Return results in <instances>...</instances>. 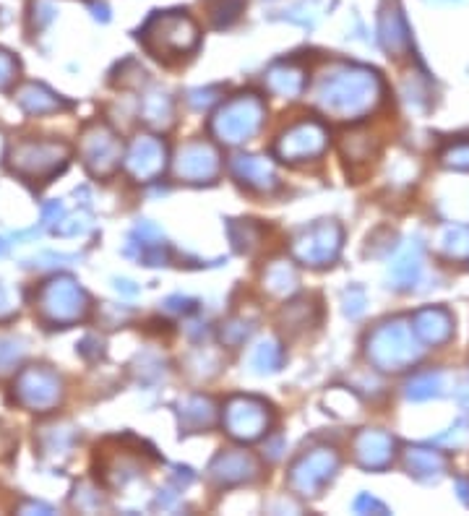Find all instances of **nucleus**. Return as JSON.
<instances>
[{"instance_id": "24", "label": "nucleus", "mask_w": 469, "mask_h": 516, "mask_svg": "<svg viewBox=\"0 0 469 516\" xmlns=\"http://www.w3.org/2000/svg\"><path fill=\"white\" fill-rule=\"evenodd\" d=\"M141 118L146 126H152L154 131H167L175 123V102L167 92L154 89L141 100Z\"/></svg>"}, {"instance_id": "13", "label": "nucleus", "mask_w": 469, "mask_h": 516, "mask_svg": "<svg viewBox=\"0 0 469 516\" xmlns=\"http://www.w3.org/2000/svg\"><path fill=\"white\" fill-rule=\"evenodd\" d=\"M172 170H175V178L183 183H212L222 170V157H219L217 146L209 141H191V144L180 146Z\"/></svg>"}, {"instance_id": "3", "label": "nucleus", "mask_w": 469, "mask_h": 516, "mask_svg": "<svg viewBox=\"0 0 469 516\" xmlns=\"http://www.w3.org/2000/svg\"><path fill=\"white\" fill-rule=\"evenodd\" d=\"M146 53L159 60H178L191 55L201 42L199 24L185 11H167L154 14L139 32Z\"/></svg>"}, {"instance_id": "36", "label": "nucleus", "mask_w": 469, "mask_h": 516, "mask_svg": "<svg viewBox=\"0 0 469 516\" xmlns=\"http://www.w3.org/2000/svg\"><path fill=\"white\" fill-rule=\"evenodd\" d=\"M441 165L451 170H469V139L454 141L441 152Z\"/></svg>"}, {"instance_id": "7", "label": "nucleus", "mask_w": 469, "mask_h": 516, "mask_svg": "<svg viewBox=\"0 0 469 516\" xmlns=\"http://www.w3.org/2000/svg\"><path fill=\"white\" fill-rule=\"evenodd\" d=\"M222 423H225L227 436L240 441V444H253L269 433L271 423H274V412L264 399L235 394L225 402Z\"/></svg>"}, {"instance_id": "17", "label": "nucleus", "mask_w": 469, "mask_h": 516, "mask_svg": "<svg viewBox=\"0 0 469 516\" xmlns=\"http://www.w3.org/2000/svg\"><path fill=\"white\" fill-rule=\"evenodd\" d=\"M232 175L243 183L245 188L258 193H269L277 188V170L266 157H256V154H238L230 162Z\"/></svg>"}, {"instance_id": "41", "label": "nucleus", "mask_w": 469, "mask_h": 516, "mask_svg": "<svg viewBox=\"0 0 469 516\" xmlns=\"http://www.w3.org/2000/svg\"><path fill=\"white\" fill-rule=\"evenodd\" d=\"M352 509H355L357 514H370V511H373V514H389V509H386L384 503L376 501V498L368 496V493L357 496V501H355V506H352Z\"/></svg>"}, {"instance_id": "12", "label": "nucleus", "mask_w": 469, "mask_h": 516, "mask_svg": "<svg viewBox=\"0 0 469 516\" xmlns=\"http://www.w3.org/2000/svg\"><path fill=\"white\" fill-rule=\"evenodd\" d=\"M60 397H63V384H60L58 373H53L45 365H32L16 378V399L29 410H53Z\"/></svg>"}, {"instance_id": "15", "label": "nucleus", "mask_w": 469, "mask_h": 516, "mask_svg": "<svg viewBox=\"0 0 469 516\" xmlns=\"http://www.w3.org/2000/svg\"><path fill=\"white\" fill-rule=\"evenodd\" d=\"M258 477V459L248 451L227 449L212 459L209 464V480L219 488H232V485L251 483Z\"/></svg>"}, {"instance_id": "39", "label": "nucleus", "mask_w": 469, "mask_h": 516, "mask_svg": "<svg viewBox=\"0 0 469 516\" xmlns=\"http://www.w3.org/2000/svg\"><path fill=\"white\" fill-rule=\"evenodd\" d=\"M365 292L360 287H350V290L344 292V313L350 318H360L365 313Z\"/></svg>"}, {"instance_id": "48", "label": "nucleus", "mask_w": 469, "mask_h": 516, "mask_svg": "<svg viewBox=\"0 0 469 516\" xmlns=\"http://www.w3.org/2000/svg\"><path fill=\"white\" fill-rule=\"evenodd\" d=\"M0 149H3V139H0Z\"/></svg>"}, {"instance_id": "20", "label": "nucleus", "mask_w": 469, "mask_h": 516, "mask_svg": "<svg viewBox=\"0 0 469 516\" xmlns=\"http://www.w3.org/2000/svg\"><path fill=\"white\" fill-rule=\"evenodd\" d=\"M423 274V245L417 240H410L399 248L397 258L389 266V282L397 290H410L417 285V279Z\"/></svg>"}, {"instance_id": "6", "label": "nucleus", "mask_w": 469, "mask_h": 516, "mask_svg": "<svg viewBox=\"0 0 469 516\" xmlns=\"http://www.w3.org/2000/svg\"><path fill=\"white\" fill-rule=\"evenodd\" d=\"M68 165V146L58 141H21L11 152V170L29 183H50Z\"/></svg>"}, {"instance_id": "38", "label": "nucleus", "mask_w": 469, "mask_h": 516, "mask_svg": "<svg viewBox=\"0 0 469 516\" xmlns=\"http://www.w3.org/2000/svg\"><path fill=\"white\" fill-rule=\"evenodd\" d=\"M19 79V60L6 50H0V89H8Z\"/></svg>"}, {"instance_id": "19", "label": "nucleus", "mask_w": 469, "mask_h": 516, "mask_svg": "<svg viewBox=\"0 0 469 516\" xmlns=\"http://www.w3.org/2000/svg\"><path fill=\"white\" fill-rule=\"evenodd\" d=\"M417 339L430 347H441L454 337V316L446 308H423L412 316Z\"/></svg>"}, {"instance_id": "42", "label": "nucleus", "mask_w": 469, "mask_h": 516, "mask_svg": "<svg viewBox=\"0 0 469 516\" xmlns=\"http://www.w3.org/2000/svg\"><path fill=\"white\" fill-rule=\"evenodd\" d=\"M193 300H188V298H180V295H175V298H170L165 303V308L170 313H188V311H193Z\"/></svg>"}, {"instance_id": "44", "label": "nucleus", "mask_w": 469, "mask_h": 516, "mask_svg": "<svg viewBox=\"0 0 469 516\" xmlns=\"http://www.w3.org/2000/svg\"><path fill=\"white\" fill-rule=\"evenodd\" d=\"M456 488H459V498H462V501L469 506V483H467V480H459V483H456Z\"/></svg>"}, {"instance_id": "35", "label": "nucleus", "mask_w": 469, "mask_h": 516, "mask_svg": "<svg viewBox=\"0 0 469 516\" xmlns=\"http://www.w3.org/2000/svg\"><path fill=\"white\" fill-rule=\"evenodd\" d=\"M251 334L253 324L248 318H230V321L222 324V329H219V339H222L225 347H240V344H245L251 339Z\"/></svg>"}, {"instance_id": "43", "label": "nucleus", "mask_w": 469, "mask_h": 516, "mask_svg": "<svg viewBox=\"0 0 469 516\" xmlns=\"http://www.w3.org/2000/svg\"><path fill=\"white\" fill-rule=\"evenodd\" d=\"M14 316V305H11V298H8V290L0 285V318Z\"/></svg>"}, {"instance_id": "28", "label": "nucleus", "mask_w": 469, "mask_h": 516, "mask_svg": "<svg viewBox=\"0 0 469 516\" xmlns=\"http://www.w3.org/2000/svg\"><path fill=\"white\" fill-rule=\"evenodd\" d=\"M16 102H19L21 110H24V113H29V115L58 113L60 107H66L58 94L50 92V89H47V86H42V84H27V86H24V89L16 94Z\"/></svg>"}, {"instance_id": "25", "label": "nucleus", "mask_w": 469, "mask_h": 516, "mask_svg": "<svg viewBox=\"0 0 469 516\" xmlns=\"http://www.w3.org/2000/svg\"><path fill=\"white\" fill-rule=\"evenodd\" d=\"M339 152H342L344 162L355 170L357 165L368 167L378 154V141L376 136H370L365 131H350L344 133L342 141H339Z\"/></svg>"}, {"instance_id": "4", "label": "nucleus", "mask_w": 469, "mask_h": 516, "mask_svg": "<svg viewBox=\"0 0 469 516\" xmlns=\"http://www.w3.org/2000/svg\"><path fill=\"white\" fill-rule=\"evenodd\" d=\"M266 118V105L258 94H238L227 100L225 105L219 107L217 113L209 120V133L219 144L225 146H238L251 141L261 126H264Z\"/></svg>"}, {"instance_id": "32", "label": "nucleus", "mask_w": 469, "mask_h": 516, "mask_svg": "<svg viewBox=\"0 0 469 516\" xmlns=\"http://www.w3.org/2000/svg\"><path fill=\"white\" fill-rule=\"evenodd\" d=\"M441 251L446 258H454V261H467L469 258V227L464 225H451L443 230Z\"/></svg>"}, {"instance_id": "10", "label": "nucleus", "mask_w": 469, "mask_h": 516, "mask_svg": "<svg viewBox=\"0 0 469 516\" xmlns=\"http://www.w3.org/2000/svg\"><path fill=\"white\" fill-rule=\"evenodd\" d=\"M337 470L339 454L329 449V446H321V449H311L292 464L290 475H287V485H290L292 493L313 498L334 480Z\"/></svg>"}, {"instance_id": "27", "label": "nucleus", "mask_w": 469, "mask_h": 516, "mask_svg": "<svg viewBox=\"0 0 469 516\" xmlns=\"http://www.w3.org/2000/svg\"><path fill=\"white\" fill-rule=\"evenodd\" d=\"M217 407L209 397H188L180 404V425L185 433H199V430L212 428Z\"/></svg>"}, {"instance_id": "34", "label": "nucleus", "mask_w": 469, "mask_h": 516, "mask_svg": "<svg viewBox=\"0 0 469 516\" xmlns=\"http://www.w3.org/2000/svg\"><path fill=\"white\" fill-rule=\"evenodd\" d=\"M209 6V19H212L214 29H227L238 21L240 11H243L245 0H206Z\"/></svg>"}, {"instance_id": "30", "label": "nucleus", "mask_w": 469, "mask_h": 516, "mask_svg": "<svg viewBox=\"0 0 469 516\" xmlns=\"http://www.w3.org/2000/svg\"><path fill=\"white\" fill-rule=\"evenodd\" d=\"M285 363V352L279 347V342L274 339H266L251 352V368L258 376H266V373H277Z\"/></svg>"}, {"instance_id": "14", "label": "nucleus", "mask_w": 469, "mask_h": 516, "mask_svg": "<svg viewBox=\"0 0 469 516\" xmlns=\"http://www.w3.org/2000/svg\"><path fill=\"white\" fill-rule=\"evenodd\" d=\"M165 165V141L154 139V136H139V139H133L126 157V170L131 172L133 180H139V183H152V180H157L159 175L165 172Z\"/></svg>"}, {"instance_id": "16", "label": "nucleus", "mask_w": 469, "mask_h": 516, "mask_svg": "<svg viewBox=\"0 0 469 516\" xmlns=\"http://www.w3.org/2000/svg\"><path fill=\"white\" fill-rule=\"evenodd\" d=\"M394 449H397L394 438L384 430L365 428L352 438V454L363 470H386L394 459Z\"/></svg>"}, {"instance_id": "11", "label": "nucleus", "mask_w": 469, "mask_h": 516, "mask_svg": "<svg viewBox=\"0 0 469 516\" xmlns=\"http://www.w3.org/2000/svg\"><path fill=\"white\" fill-rule=\"evenodd\" d=\"M79 152L86 170L92 172L94 178H110L113 172H118L120 159H123V141L105 123H92L81 136Z\"/></svg>"}, {"instance_id": "9", "label": "nucleus", "mask_w": 469, "mask_h": 516, "mask_svg": "<svg viewBox=\"0 0 469 516\" xmlns=\"http://www.w3.org/2000/svg\"><path fill=\"white\" fill-rule=\"evenodd\" d=\"M329 146V131L321 120L305 118L287 131L279 133L274 141V157L287 162V165H300V162H311L326 152Z\"/></svg>"}, {"instance_id": "37", "label": "nucleus", "mask_w": 469, "mask_h": 516, "mask_svg": "<svg viewBox=\"0 0 469 516\" xmlns=\"http://www.w3.org/2000/svg\"><path fill=\"white\" fill-rule=\"evenodd\" d=\"M21 355H24V347L16 339H0V376L14 371Z\"/></svg>"}, {"instance_id": "47", "label": "nucleus", "mask_w": 469, "mask_h": 516, "mask_svg": "<svg viewBox=\"0 0 469 516\" xmlns=\"http://www.w3.org/2000/svg\"><path fill=\"white\" fill-rule=\"evenodd\" d=\"M436 3H454V0H436Z\"/></svg>"}, {"instance_id": "22", "label": "nucleus", "mask_w": 469, "mask_h": 516, "mask_svg": "<svg viewBox=\"0 0 469 516\" xmlns=\"http://www.w3.org/2000/svg\"><path fill=\"white\" fill-rule=\"evenodd\" d=\"M141 470H144V464H141V457L136 451H102V480L110 488H123Z\"/></svg>"}, {"instance_id": "18", "label": "nucleus", "mask_w": 469, "mask_h": 516, "mask_svg": "<svg viewBox=\"0 0 469 516\" xmlns=\"http://www.w3.org/2000/svg\"><path fill=\"white\" fill-rule=\"evenodd\" d=\"M378 37H381V45H384L386 53H391L394 58H402V55L410 53V27H407V19H404L397 3H389V6L381 11V19H378Z\"/></svg>"}, {"instance_id": "40", "label": "nucleus", "mask_w": 469, "mask_h": 516, "mask_svg": "<svg viewBox=\"0 0 469 516\" xmlns=\"http://www.w3.org/2000/svg\"><path fill=\"white\" fill-rule=\"evenodd\" d=\"M217 94L219 89H193V92L188 94V105L196 107V110H206V107L214 105V102L219 100Z\"/></svg>"}, {"instance_id": "46", "label": "nucleus", "mask_w": 469, "mask_h": 516, "mask_svg": "<svg viewBox=\"0 0 469 516\" xmlns=\"http://www.w3.org/2000/svg\"><path fill=\"white\" fill-rule=\"evenodd\" d=\"M6 251V243H3V240H0V253Z\"/></svg>"}, {"instance_id": "8", "label": "nucleus", "mask_w": 469, "mask_h": 516, "mask_svg": "<svg viewBox=\"0 0 469 516\" xmlns=\"http://www.w3.org/2000/svg\"><path fill=\"white\" fill-rule=\"evenodd\" d=\"M344 230L334 222V219H321L316 225L303 227V230L292 238L290 253L292 258L303 266L311 269H321L337 261L339 251H342Z\"/></svg>"}, {"instance_id": "26", "label": "nucleus", "mask_w": 469, "mask_h": 516, "mask_svg": "<svg viewBox=\"0 0 469 516\" xmlns=\"http://www.w3.org/2000/svg\"><path fill=\"white\" fill-rule=\"evenodd\" d=\"M261 282H264V290L269 292L271 298H290L298 290L300 277L298 269L290 261H274L271 266H266Z\"/></svg>"}, {"instance_id": "29", "label": "nucleus", "mask_w": 469, "mask_h": 516, "mask_svg": "<svg viewBox=\"0 0 469 516\" xmlns=\"http://www.w3.org/2000/svg\"><path fill=\"white\" fill-rule=\"evenodd\" d=\"M227 232H230L235 251L240 253H256L264 243V227L256 225L253 219H232Z\"/></svg>"}, {"instance_id": "1", "label": "nucleus", "mask_w": 469, "mask_h": 516, "mask_svg": "<svg viewBox=\"0 0 469 516\" xmlns=\"http://www.w3.org/2000/svg\"><path fill=\"white\" fill-rule=\"evenodd\" d=\"M313 102L331 120L355 123L368 118L384 102V81L365 66L337 63L316 81Z\"/></svg>"}, {"instance_id": "33", "label": "nucleus", "mask_w": 469, "mask_h": 516, "mask_svg": "<svg viewBox=\"0 0 469 516\" xmlns=\"http://www.w3.org/2000/svg\"><path fill=\"white\" fill-rule=\"evenodd\" d=\"M311 313H318L316 305H311L308 300H298V303H290L282 311V316H279V321H282V326H285V331H290V334H298V331L308 329V326L316 324V316H311Z\"/></svg>"}, {"instance_id": "31", "label": "nucleus", "mask_w": 469, "mask_h": 516, "mask_svg": "<svg viewBox=\"0 0 469 516\" xmlns=\"http://www.w3.org/2000/svg\"><path fill=\"white\" fill-rule=\"evenodd\" d=\"M443 394V373L428 371L417 373L407 384V399L412 402H428V399H436Z\"/></svg>"}, {"instance_id": "2", "label": "nucleus", "mask_w": 469, "mask_h": 516, "mask_svg": "<svg viewBox=\"0 0 469 516\" xmlns=\"http://www.w3.org/2000/svg\"><path fill=\"white\" fill-rule=\"evenodd\" d=\"M412 321L404 318H391L378 324L365 339V358L376 371L402 373L420 360L423 347H420Z\"/></svg>"}, {"instance_id": "21", "label": "nucleus", "mask_w": 469, "mask_h": 516, "mask_svg": "<svg viewBox=\"0 0 469 516\" xmlns=\"http://www.w3.org/2000/svg\"><path fill=\"white\" fill-rule=\"evenodd\" d=\"M404 467L412 477L423 480V483H438L449 470V459L438 449L415 446V449L404 451Z\"/></svg>"}, {"instance_id": "45", "label": "nucleus", "mask_w": 469, "mask_h": 516, "mask_svg": "<svg viewBox=\"0 0 469 516\" xmlns=\"http://www.w3.org/2000/svg\"><path fill=\"white\" fill-rule=\"evenodd\" d=\"M92 11H94V19L107 21V8L105 6H92Z\"/></svg>"}, {"instance_id": "23", "label": "nucleus", "mask_w": 469, "mask_h": 516, "mask_svg": "<svg viewBox=\"0 0 469 516\" xmlns=\"http://www.w3.org/2000/svg\"><path fill=\"white\" fill-rule=\"evenodd\" d=\"M266 86H269L271 94L277 97H285V100H295L305 92V71L295 63V60H285V63H277L271 66L266 73Z\"/></svg>"}, {"instance_id": "5", "label": "nucleus", "mask_w": 469, "mask_h": 516, "mask_svg": "<svg viewBox=\"0 0 469 516\" xmlns=\"http://www.w3.org/2000/svg\"><path fill=\"white\" fill-rule=\"evenodd\" d=\"M37 308L45 324L71 326L86 316L89 298L71 277H55L40 287Z\"/></svg>"}]
</instances>
